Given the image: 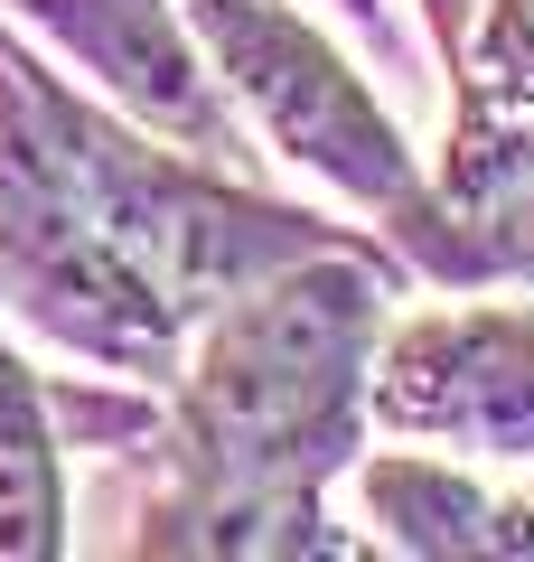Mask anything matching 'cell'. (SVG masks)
<instances>
[{
    "label": "cell",
    "mask_w": 534,
    "mask_h": 562,
    "mask_svg": "<svg viewBox=\"0 0 534 562\" xmlns=\"http://www.w3.org/2000/svg\"><path fill=\"white\" fill-rule=\"evenodd\" d=\"M450 103H534V0H478V29L450 66Z\"/></svg>",
    "instance_id": "8fae6325"
},
{
    "label": "cell",
    "mask_w": 534,
    "mask_h": 562,
    "mask_svg": "<svg viewBox=\"0 0 534 562\" xmlns=\"http://www.w3.org/2000/svg\"><path fill=\"white\" fill-rule=\"evenodd\" d=\"M29 85H38V113H47V132H57L66 169L85 179L94 216L113 225V244L141 262V281H151L188 328H198L225 291L281 272V262L329 254V244H366L356 225H329V216H310V206L272 198L254 169L198 160V150H178L169 132L113 113V103L85 94L76 76H57L38 47H29Z\"/></svg>",
    "instance_id": "3957f363"
},
{
    "label": "cell",
    "mask_w": 534,
    "mask_h": 562,
    "mask_svg": "<svg viewBox=\"0 0 534 562\" xmlns=\"http://www.w3.org/2000/svg\"><path fill=\"white\" fill-rule=\"evenodd\" d=\"M329 10H337V20H347V29H356V38H366V47H376V57H403L394 20H385V0H329Z\"/></svg>",
    "instance_id": "4fadbf2b"
},
{
    "label": "cell",
    "mask_w": 534,
    "mask_h": 562,
    "mask_svg": "<svg viewBox=\"0 0 534 562\" xmlns=\"http://www.w3.org/2000/svg\"><path fill=\"white\" fill-rule=\"evenodd\" d=\"M198 29L216 85L235 94L244 132L263 140V160L310 169L347 206H366L385 254L432 291H469V262L450 244V216L432 198V169L366 85V66L300 10V0H178Z\"/></svg>",
    "instance_id": "7a4b0ae2"
},
{
    "label": "cell",
    "mask_w": 534,
    "mask_h": 562,
    "mask_svg": "<svg viewBox=\"0 0 534 562\" xmlns=\"http://www.w3.org/2000/svg\"><path fill=\"white\" fill-rule=\"evenodd\" d=\"M469 29H478V0H422V38H432V66H441V76L459 66Z\"/></svg>",
    "instance_id": "7c38bea8"
},
{
    "label": "cell",
    "mask_w": 534,
    "mask_h": 562,
    "mask_svg": "<svg viewBox=\"0 0 534 562\" xmlns=\"http://www.w3.org/2000/svg\"><path fill=\"white\" fill-rule=\"evenodd\" d=\"M403 281L413 272L385 254V235H366L225 291L188 328V357L141 450L188 469H263V479L337 487L376 431L366 375H376V338Z\"/></svg>",
    "instance_id": "6da1fadb"
},
{
    "label": "cell",
    "mask_w": 534,
    "mask_h": 562,
    "mask_svg": "<svg viewBox=\"0 0 534 562\" xmlns=\"http://www.w3.org/2000/svg\"><path fill=\"white\" fill-rule=\"evenodd\" d=\"M366 422L385 441H432L534 487V301H450L385 319Z\"/></svg>",
    "instance_id": "5b68a950"
},
{
    "label": "cell",
    "mask_w": 534,
    "mask_h": 562,
    "mask_svg": "<svg viewBox=\"0 0 534 562\" xmlns=\"http://www.w3.org/2000/svg\"><path fill=\"white\" fill-rule=\"evenodd\" d=\"M122 553H151V562H178V553H207V562H347V553H376V543L347 535L329 487H310V479L151 460V487L132 497Z\"/></svg>",
    "instance_id": "52a82bcc"
},
{
    "label": "cell",
    "mask_w": 534,
    "mask_h": 562,
    "mask_svg": "<svg viewBox=\"0 0 534 562\" xmlns=\"http://www.w3.org/2000/svg\"><path fill=\"white\" fill-rule=\"evenodd\" d=\"M0 20H20L85 94L169 132L178 150L225 160V169H263V140L244 132L235 94L216 85L178 0H0Z\"/></svg>",
    "instance_id": "8992f818"
},
{
    "label": "cell",
    "mask_w": 534,
    "mask_h": 562,
    "mask_svg": "<svg viewBox=\"0 0 534 562\" xmlns=\"http://www.w3.org/2000/svg\"><path fill=\"white\" fill-rule=\"evenodd\" d=\"M0 319L94 375L159 394L188 357V319L141 281L47 132L20 20H0Z\"/></svg>",
    "instance_id": "277c9868"
},
{
    "label": "cell",
    "mask_w": 534,
    "mask_h": 562,
    "mask_svg": "<svg viewBox=\"0 0 534 562\" xmlns=\"http://www.w3.org/2000/svg\"><path fill=\"white\" fill-rule=\"evenodd\" d=\"M76 497H66V422L57 384L20 357V328L0 319V562H57Z\"/></svg>",
    "instance_id": "30bf717a"
},
{
    "label": "cell",
    "mask_w": 534,
    "mask_h": 562,
    "mask_svg": "<svg viewBox=\"0 0 534 562\" xmlns=\"http://www.w3.org/2000/svg\"><path fill=\"white\" fill-rule=\"evenodd\" d=\"M432 198L469 291H534V103H450Z\"/></svg>",
    "instance_id": "9c48e42d"
},
{
    "label": "cell",
    "mask_w": 534,
    "mask_h": 562,
    "mask_svg": "<svg viewBox=\"0 0 534 562\" xmlns=\"http://www.w3.org/2000/svg\"><path fill=\"white\" fill-rule=\"evenodd\" d=\"M356 525L376 553L403 562H534V487H497L488 460L413 450H356L347 469Z\"/></svg>",
    "instance_id": "ba28073f"
}]
</instances>
